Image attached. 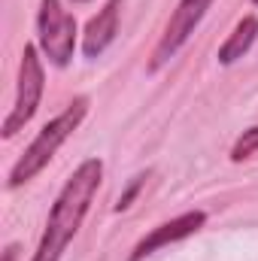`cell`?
<instances>
[{"label":"cell","instance_id":"6da1fadb","mask_svg":"<svg viewBox=\"0 0 258 261\" xmlns=\"http://www.w3.org/2000/svg\"><path fill=\"white\" fill-rule=\"evenodd\" d=\"M100 179H104L100 158H88L73 170V176L64 182L61 195L55 197V203L49 210L46 231H43L40 246L31 261H61L67 243L76 237V231L82 228V222L91 210V200L100 189Z\"/></svg>","mask_w":258,"mask_h":261},{"label":"cell","instance_id":"7a4b0ae2","mask_svg":"<svg viewBox=\"0 0 258 261\" xmlns=\"http://www.w3.org/2000/svg\"><path fill=\"white\" fill-rule=\"evenodd\" d=\"M85 113H88V97H76L61 116H55L49 125H43V130L37 134V140L24 149V155H21V158L15 161V167L9 170V189H18V186L31 182V179L55 158V152L70 140V134L82 125Z\"/></svg>","mask_w":258,"mask_h":261},{"label":"cell","instance_id":"3957f363","mask_svg":"<svg viewBox=\"0 0 258 261\" xmlns=\"http://www.w3.org/2000/svg\"><path fill=\"white\" fill-rule=\"evenodd\" d=\"M43 88H46V73H43V61L37 55V46H24L21 52V64H18V85H15V103L9 110V116L3 119V137H12L24 128L40 100H43Z\"/></svg>","mask_w":258,"mask_h":261},{"label":"cell","instance_id":"277c9868","mask_svg":"<svg viewBox=\"0 0 258 261\" xmlns=\"http://www.w3.org/2000/svg\"><path fill=\"white\" fill-rule=\"evenodd\" d=\"M37 31H40V49L55 67H67L76 49V21L61 6V0H40V15H37Z\"/></svg>","mask_w":258,"mask_h":261},{"label":"cell","instance_id":"5b68a950","mask_svg":"<svg viewBox=\"0 0 258 261\" xmlns=\"http://www.w3.org/2000/svg\"><path fill=\"white\" fill-rule=\"evenodd\" d=\"M210 3H213V0H179V6L173 9L170 21H167L164 34H161V40H158V46H155V52H152V64H149L152 70L164 67L186 43H189V37L194 34V28H197L200 18L207 15Z\"/></svg>","mask_w":258,"mask_h":261},{"label":"cell","instance_id":"8992f818","mask_svg":"<svg viewBox=\"0 0 258 261\" xmlns=\"http://www.w3.org/2000/svg\"><path fill=\"white\" fill-rule=\"evenodd\" d=\"M203 222H207V213H203V210H192V213H183V216H176V219H170V222L152 228L149 237H143V240L134 246L131 261H143L146 255H152V252H158V249H164V246H170V243H179V240L192 237L194 231L203 228Z\"/></svg>","mask_w":258,"mask_h":261},{"label":"cell","instance_id":"52a82bcc","mask_svg":"<svg viewBox=\"0 0 258 261\" xmlns=\"http://www.w3.org/2000/svg\"><path fill=\"white\" fill-rule=\"evenodd\" d=\"M119 9H122V0H110L85 28V37H82V52L85 58H100L110 43L116 40L119 34Z\"/></svg>","mask_w":258,"mask_h":261},{"label":"cell","instance_id":"ba28073f","mask_svg":"<svg viewBox=\"0 0 258 261\" xmlns=\"http://www.w3.org/2000/svg\"><path fill=\"white\" fill-rule=\"evenodd\" d=\"M255 37H258V15H243V18L234 24V31L228 34V40L219 46V64H234V61H240V58L252 49Z\"/></svg>","mask_w":258,"mask_h":261},{"label":"cell","instance_id":"9c48e42d","mask_svg":"<svg viewBox=\"0 0 258 261\" xmlns=\"http://www.w3.org/2000/svg\"><path fill=\"white\" fill-rule=\"evenodd\" d=\"M258 152V125H252L249 130H243L237 137V143L231 146V161H243V158H252Z\"/></svg>","mask_w":258,"mask_h":261},{"label":"cell","instance_id":"30bf717a","mask_svg":"<svg viewBox=\"0 0 258 261\" xmlns=\"http://www.w3.org/2000/svg\"><path fill=\"white\" fill-rule=\"evenodd\" d=\"M140 186H143V176H134V182H131V189L125 192V195L119 197V203H116V210H128L131 200H134V195L140 192Z\"/></svg>","mask_w":258,"mask_h":261},{"label":"cell","instance_id":"8fae6325","mask_svg":"<svg viewBox=\"0 0 258 261\" xmlns=\"http://www.w3.org/2000/svg\"><path fill=\"white\" fill-rule=\"evenodd\" d=\"M76 3H85V0H76Z\"/></svg>","mask_w":258,"mask_h":261}]
</instances>
